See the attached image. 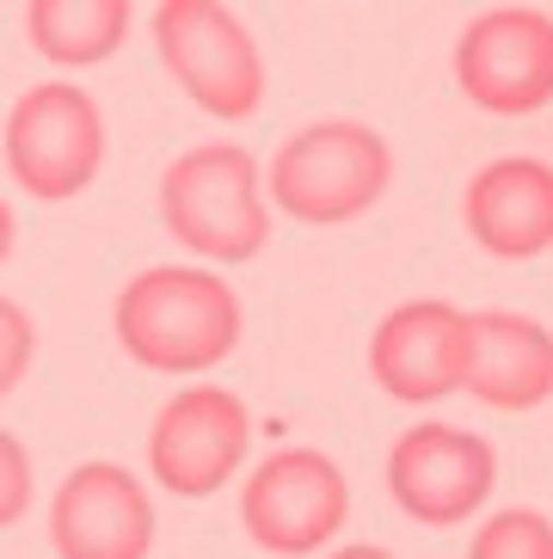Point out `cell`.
Listing matches in <instances>:
<instances>
[{
    "label": "cell",
    "mask_w": 553,
    "mask_h": 559,
    "mask_svg": "<svg viewBox=\"0 0 553 559\" xmlns=\"http://www.w3.org/2000/svg\"><path fill=\"white\" fill-rule=\"evenodd\" d=\"M252 449V412L234 388L197 381L173 394L148 425V474L173 498H215Z\"/></svg>",
    "instance_id": "7"
},
{
    "label": "cell",
    "mask_w": 553,
    "mask_h": 559,
    "mask_svg": "<svg viewBox=\"0 0 553 559\" xmlns=\"http://www.w3.org/2000/svg\"><path fill=\"white\" fill-rule=\"evenodd\" d=\"M161 222L185 252L210 264H246L271 247V203L252 148L203 142L166 160L161 173Z\"/></svg>",
    "instance_id": "3"
},
{
    "label": "cell",
    "mask_w": 553,
    "mask_h": 559,
    "mask_svg": "<svg viewBox=\"0 0 553 559\" xmlns=\"http://www.w3.org/2000/svg\"><path fill=\"white\" fill-rule=\"evenodd\" d=\"M37 362V326L32 313L19 308L13 296H0V400L19 394V381L32 376Z\"/></svg>",
    "instance_id": "16"
},
{
    "label": "cell",
    "mask_w": 553,
    "mask_h": 559,
    "mask_svg": "<svg viewBox=\"0 0 553 559\" xmlns=\"http://www.w3.org/2000/svg\"><path fill=\"white\" fill-rule=\"evenodd\" d=\"M369 376L400 406H437L461 394L468 376V308L456 301H400L369 338Z\"/></svg>",
    "instance_id": "11"
},
{
    "label": "cell",
    "mask_w": 553,
    "mask_h": 559,
    "mask_svg": "<svg viewBox=\"0 0 553 559\" xmlns=\"http://www.w3.org/2000/svg\"><path fill=\"white\" fill-rule=\"evenodd\" d=\"M326 559H393L381 542H351V547H332Z\"/></svg>",
    "instance_id": "19"
},
{
    "label": "cell",
    "mask_w": 553,
    "mask_h": 559,
    "mask_svg": "<svg viewBox=\"0 0 553 559\" xmlns=\"http://www.w3.org/2000/svg\"><path fill=\"white\" fill-rule=\"evenodd\" d=\"M393 185V148L375 123L357 117H320L308 130H295L271 154L264 173V203L283 210L302 228H339L357 222Z\"/></svg>",
    "instance_id": "2"
},
{
    "label": "cell",
    "mask_w": 553,
    "mask_h": 559,
    "mask_svg": "<svg viewBox=\"0 0 553 559\" xmlns=\"http://www.w3.org/2000/svg\"><path fill=\"white\" fill-rule=\"evenodd\" d=\"M154 50L166 74L203 117L246 123L264 105V56L240 19L215 0H166L154 7Z\"/></svg>",
    "instance_id": "5"
},
{
    "label": "cell",
    "mask_w": 553,
    "mask_h": 559,
    "mask_svg": "<svg viewBox=\"0 0 553 559\" xmlns=\"http://www.w3.org/2000/svg\"><path fill=\"white\" fill-rule=\"evenodd\" d=\"M344 516H351V479L320 449H276L240 486L246 542L276 559L320 554L326 542H339Z\"/></svg>",
    "instance_id": "6"
},
{
    "label": "cell",
    "mask_w": 553,
    "mask_h": 559,
    "mask_svg": "<svg viewBox=\"0 0 553 559\" xmlns=\"http://www.w3.org/2000/svg\"><path fill=\"white\" fill-rule=\"evenodd\" d=\"M461 394L486 412H536L553 400V332L529 313H468V376Z\"/></svg>",
    "instance_id": "13"
},
{
    "label": "cell",
    "mask_w": 553,
    "mask_h": 559,
    "mask_svg": "<svg viewBox=\"0 0 553 559\" xmlns=\"http://www.w3.org/2000/svg\"><path fill=\"white\" fill-rule=\"evenodd\" d=\"M130 0H32L25 37L56 68H98L111 62L130 37Z\"/></svg>",
    "instance_id": "14"
},
{
    "label": "cell",
    "mask_w": 553,
    "mask_h": 559,
    "mask_svg": "<svg viewBox=\"0 0 553 559\" xmlns=\"http://www.w3.org/2000/svg\"><path fill=\"white\" fill-rule=\"evenodd\" d=\"M111 326L130 362H142L154 376H203V369L234 357L246 313L222 271L148 264L117 289Z\"/></svg>",
    "instance_id": "1"
},
{
    "label": "cell",
    "mask_w": 553,
    "mask_h": 559,
    "mask_svg": "<svg viewBox=\"0 0 553 559\" xmlns=\"http://www.w3.org/2000/svg\"><path fill=\"white\" fill-rule=\"evenodd\" d=\"M7 173L19 179V191L37 203H68L105 166V117L98 99L74 81H37L32 93H19L7 111Z\"/></svg>",
    "instance_id": "4"
},
{
    "label": "cell",
    "mask_w": 553,
    "mask_h": 559,
    "mask_svg": "<svg viewBox=\"0 0 553 559\" xmlns=\"http://www.w3.org/2000/svg\"><path fill=\"white\" fill-rule=\"evenodd\" d=\"M473 247L505 264H529L553 247V166L536 154H498L468 179L461 198Z\"/></svg>",
    "instance_id": "12"
},
{
    "label": "cell",
    "mask_w": 553,
    "mask_h": 559,
    "mask_svg": "<svg viewBox=\"0 0 553 559\" xmlns=\"http://www.w3.org/2000/svg\"><path fill=\"white\" fill-rule=\"evenodd\" d=\"M154 528V498L123 461H81L49 492L56 559H148Z\"/></svg>",
    "instance_id": "10"
},
{
    "label": "cell",
    "mask_w": 553,
    "mask_h": 559,
    "mask_svg": "<svg viewBox=\"0 0 553 559\" xmlns=\"http://www.w3.org/2000/svg\"><path fill=\"white\" fill-rule=\"evenodd\" d=\"M32 492H37L32 455H25V443H19L13 430H0V528H13L32 510Z\"/></svg>",
    "instance_id": "17"
},
{
    "label": "cell",
    "mask_w": 553,
    "mask_h": 559,
    "mask_svg": "<svg viewBox=\"0 0 553 559\" xmlns=\"http://www.w3.org/2000/svg\"><path fill=\"white\" fill-rule=\"evenodd\" d=\"M468 559H553V516L529 504L492 510L486 523L473 528Z\"/></svg>",
    "instance_id": "15"
},
{
    "label": "cell",
    "mask_w": 553,
    "mask_h": 559,
    "mask_svg": "<svg viewBox=\"0 0 553 559\" xmlns=\"http://www.w3.org/2000/svg\"><path fill=\"white\" fill-rule=\"evenodd\" d=\"M492 479H498L492 443L461 425H412L388 449V492L424 528H456L480 516Z\"/></svg>",
    "instance_id": "9"
},
{
    "label": "cell",
    "mask_w": 553,
    "mask_h": 559,
    "mask_svg": "<svg viewBox=\"0 0 553 559\" xmlns=\"http://www.w3.org/2000/svg\"><path fill=\"white\" fill-rule=\"evenodd\" d=\"M13 240H19V222H13V203L0 198V264L13 259Z\"/></svg>",
    "instance_id": "18"
},
{
    "label": "cell",
    "mask_w": 553,
    "mask_h": 559,
    "mask_svg": "<svg viewBox=\"0 0 553 559\" xmlns=\"http://www.w3.org/2000/svg\"><path fill=\"white\" fill-rule=\"evenodd\" d=\"M456 86L492 117H536L553 105V13L486 7L456 37Z\"/></svg>",
    "instance_id": "8"
}]
</instances>
